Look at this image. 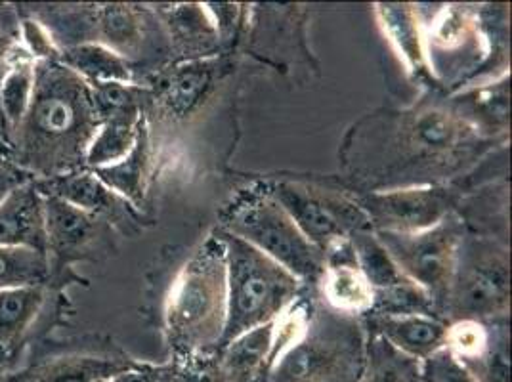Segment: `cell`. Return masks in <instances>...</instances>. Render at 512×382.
I'll use <instances>...</instances> for the list:
<instances>
[{
    "label": "cell",
    "instance_id": "obj_1",
    "mask_svg": "<svg viewBox=\"0 0 512 382\" xmlns=\"http://www.w3.org/2000/svg\"><path fill=\"white\" fill-rule=\"evenodd\" d=\"M430 90L406 109H379L348 130L342 167L356 193L449 184L480 163L495 146Z\"/></svg>",
    "mask_w": 512,
    "mask_h": 382
},
{
    "label": "cell",
    "instance_id": "obj_2",
    "mask_svg": "<svg viewBox=\"0 0 512 382\" xmlns=\"http://www.w3.org/2000/svg\"><path fill=\"white\" fill-rule=\"evenodd\" d=\"M35 71L29 111L6 142L8 163L39 182L85 169L86 149L100 127V117L90 85L58 60L37 64Z\"/></svg>",
    "mask_w": 512,
    "mask_h": 382
},
{
    "label": "cell",
    "instance_id": "obj_3",
    "mask_svg": "<svg viewBox=\"0 0 512 382\" xmlns=\"http://www.w3.org/2000/svg\"><path fill=\"white\" fill-rule=\"evenodd\" d=\"M228 308L224 245L216 232L195 245L174 270L161 310L172 358L218 350Z\"/></svg>",
    "mask_w": 512,
    "mask_h": 382
},
{
    "label": "cell",
    "instance_id": "obj_4",
    "mask_svg": "<svg viewBox=\"0 0 512 382\" xmlns=\"http://www.w3.org/2000/svg\"><path fill=\"white\" fill-rule=\"evenodd\" d=\"M367 333L360 318L316 302L295 342H291L260 382H358L365 367Z\"/></svg>",
    "mask_w": 512,
    "mask_h": 382
},
{
    "label": "cell",
    "instance_id": "obj_5",
    "mask_svg": "<svg viewBox=\"0 0 512 382\" xmlns=\"http://www.w3.org/2000/svg\"><path fill=\"white\" fill-rule=\"evenodd\" d=\"M214 232L224 245L228 279L226 323L218 344L222 348L243 333L278 319L299 297L304 285L251 243L220 226Z\"/></svg>",
    "mask_w": 512,
    "mask_h": 382
},
{
    "label": "cell",
    "instance_id": "obj_6",
    "mask_svg": "<svg viewBox=\"0 0 512 382\" xmlns=\"http://www.w3.org/2000/svg\"><path fill=\"white\" fill-rule=\"evenodd\" d=\"M220 220V228L276 260L302 285H318L325 256L300 232L295 220L279 205L264 182L235 195L232 203L222 209Z\"/></svg>",
    "mask_w": 512,
    "mask_h": 382
},
{
    "label": "cell",
    "instance_id": "obj_7",
    "mask_svg": "<svg viewBox=\"0 0 512 382\" xmlns=\"http://www.w3.org/2000/svg\"><path fill=\"white\" fill-rule=\"evenodd\" d=\"M511 260L509 243L465 232L449 283L444 321L509 318Z\"/></svg>",
    "mask_w": 512,
    "mask_h": 382
},
{
    "label": "cell",
    "instance_id": "obj_8",
    "mask_svg": "<svg viewBox=\"0 0 512 382\" xmlns=\"http://www.w3.org/2000/svg\"><path fill=\"white\" fill-rule=\"evenodd\" d=\"M264 186L321 253L358 230H371L352 188L310 178H268Z\"/></svg>",
    "mask_w": 512,
    "mask_h": 382
},
{
    "label": "cell",
    "instance_id": "obj_9",
    "mask_svg": "<svg viewBox=\"0 0 512 382\" xmlns=\"http://www.w3.org/2000/svg\"><path fill=\"white\" fill-rule=\"evenodd\" d=\"M467 232L461 216L449 214L434 228L417 234L375 232L400 272L425 289L432 298L438 316L444 319L449 283L453 276L457 251Z\"/></svg>",
    "mask_w": 512,
    "mask_h": 382
},
{
    "label": "cell",
    "instance_id": "obj_10",
    "mask_svg": "<svg viewBox=\"0 0 512 382\" xmlns=\"http://www.w3.org/2000/svg\"><path fill=\"white\" fill-rule=\"evenodd\" d=\"M461 193L451 184L358 193L373 232L417 234L455 213Z\"/></svg>",
    "mask_w": 512,
    "mask_h": 382
},
{
    "label": "cell",
    "instance_id": "obj_11",
    "mask_svg": "<svg viewBox=\"0 0 512 382\" xmlns=\"http://www.w3.org/2000/svg\"><path fill=\"white\" fill-rule=\"evenodd\" d=\"M446 348L480 382H509V318L448 323Z\"/></svg>",
    "mask_w": 512,
    "mask_h": 382
},
{
    "label": "cell",
    "instance_id": "obj_12",
    "mask_svg": "<svg viewBox=\"0 0 512 382\" xmlns=\"http://www.w3.org/2000/svg\"><path fill=\"white\" fill-rule=\"evenodd\" d=\"M35 186L43 195L64 199L65 203L100 218L109 226L113 224L125 234L132 235L142 230V218L136 207L119 193L109 190L92 170H75L52 180H39Z\"/></svg>",
    "mask_w": 512,
    "mask_h": 382
},
{
    "label": "cell",
    "instance_id": "obj_13",
    "mask_svg": "<svg viewBox=\"0 0 512 382\" xmlns=\"http://www.w3.org/2000/svg\"><path fill=\"white\" fill-rule=\"evenodd\" d=\"M323 256L325 268L316 285L318 298L339 314L365 318L373 306V289L356 262L350 239L333 243Z\"/></svg>",
    "mask_w": 512,
    "mask_h": 382
},
{
    "label": "cell",
    "instance_id": "obj_14",
    "mask_svg": "<svg viewBox=\"0 0 512 382\" xmlns=\"http://www.w3.org/2000/svg\"><path fill=\"white\" fill-rule=\"evenodd\" d=\"M220 69V56L172 65L161 75L159 86L151 88V104H159V109L172 121L188 119V115H193L211 96L214 85L218 83Z\"/></svg>",
    "mask_w": 512,
    "mask_h": 382
},
{
    "label": "cell",
    "instance_id": "obj_15",
    "mask_svg": "<svg viewBox=\"0 0 512 382\" xmlns=\"http://www.w3.org/2000/svg\"><path fill=\"white\" fill-rule=\"evenodd\" d=\"M363 327L398 354L423 361L446 346L448 323L432 316H365Z\"/></svg>",
    "mask_w": 512,
    "mask_h": 382
},
{
    "label": "cell",
    "instance_id": "obj_16",
    "mask_svg": "<svg viewBox=\"0 0 512 382\" xmlns=\"http://www.w3.org/2000/svg\"><path fill=\"white\" fill-rule=\"evenodd\" d=\"M0 247L46 253L44 195L29 180L0 203Z\"/></svg>",
    "mask_w": 512,
    "mask_h": 382
},
{
    "label": "cell",
    "instance_id": "obj_17",
    "mask_svg": "<svg viewBox=\"0 0 512 382\" xmlns=\"http://www.w3.org/2000/svg\"><path fill=\"white\" fill-rule=\"evenodd\" d=\"M44 220H46V256H56L60 264L79 258L98 239L104 224L100 218L83 213L64 199L44 195Z\"/></svg>",
    "mask_w": 512,
    "mask_h": 382
},
{
    "label": "cell",
    "instance_id": "obj_18",
    "mask_svg": "<svg viewBox=\"0 0 512 382\" xmlns=\"http://www.w3.org/2000/svg\"><path fill=\"white\" fill-rule=\"evenodd\" d=\"M375 14L386 41L394 48V52L406 67L407 75L421 83H434L428 71L423 23L419 18L417 6L400 2L377 4ZM432 86L436 88V85Z\"/></svg>",
    "mask_w": 512,
    "mask_h": 382
},
{
    "label": "cell",
    "instance_id": "obj_19",
    "mask_svg": "<svg viewBox=\"0 0 512 382\" xmlns=\"http://www.w3.org/2000/svg\"><path fill=\"white\" fill-rule=\"evenodd\" d=\"M148 10L130 4H107L94 10L92 31L94 43L104 44L123 56L127 62L140 60L150 44Z\"/></svg>",
    "mask_w": 512,
    "mask_h": 382
},
{
    "label": "cell",
    "instance_id": "obj_20",
    "mask_svg": "<svg viewBox=\"0 0 512 382\" xmlns=\"http://www.w3.org/2000/svg\"><path fill=\"white\" fill-rule=\"evenodd\" d=\"M167 39L172 50L180 52L186 60H203L218 56L222 43L213 20L203 4H178L167 10H159Z\"/></svg>",
    "mask_w": 512,
    "mask_h": 382
},
{
    "label": "cell",
    "instance_id": "obj_21",
    "mask_svg": "<svg viewBox=\"0 0 512 382\" xmlns=\"http://www.w3.org/2000/svg\"><path fill=\"white\" fill-rule=\"evenodd\" d=\"M146 115V107H128L102 117L100 127L86 149L85 169H106L123 161L134 148Z\"/></svg>",
    "mask_w": 512,
    "mask_h": 382
},
{
    "label": "cell",
    "instance_id": "obj_22",
    "mask_svg": "<svg viewBox=\"0 0 512 382\" xmlns=\"http://www.w3.org/2000/svg\"><path fill=\"white\" fill-rule=\"evenodd\" d=\"M276 335V319L218 348L228 382H260L266 375Z\"/></svg>",
    "mask_w": 512,
    "mask_h": 382
},
{
    "label": "cell",
    "instance_id": "obj_23",
    "mask_svg": "<svg viewBox=\"0 0 512 382\" xmlns=\"http://www.w3.org/2000/svg\"><path fill=\"white\" fill-rule=\"evenodd\" d=\"M58 62L81 77L86 85L134 83V65L104 44H69L62 48Z\"/></svg>",
    "mask_w": 512,
    "mask_h": 382
},
{
    "label": "cell",
    "instance_id": "obj_24",
    "mask_svg": "<svg viewBox=\"0 0 512 382\" xmlns=\"http://www.w3.org/2000/svg\"><path fill=\"white\" fill-rule=\"evenodd\" d=\"M150 159V121L146 115L140 125V130H138V140L127 157L123 161H119L117 165H111L106 169L92 170V172L106 184L109 190L119 193L121 197H125L136 207L138 201L144 197V184H146V176L150 169Z\"/></svg>",
    "mask_w": 512,
    "mask_h": 382
},
{
    "label": "cell",
    "instance_id": "obj_25",
    "mask_svg": "<svg viewBox=\"0 0 512 382\" xmlns=\"http://www.w3.org/2000/svg\"><path fill=\"white\" fill-rule=\"evenodd\" d=\"M44 302L43 285L0 291V346L18 344Z\"/></svg>",
    "mask_w": 512,
    "mask_h": 382
},
{
    "label": "cell",
    "instance_id": "obj_26",
    "mask_svg": "<svg viewBox=\"0 0 512 382\" xmlns=\"http://www.w3.org/2000/svg\"><path fill=\"white\" fill-rule=\"evenodd\" d=\"M356 262L373 291H383L407 279L373 230H358L348 237Z\"/></svg>",
    "mask_w": 512,
    "mask_h": 382
},
{
    "label": "cell",
    "instance_id": "obj_27",
    "mask_svg": "<svg viewBox=\"0 0 512 382\" xmlns=\"http://www.w3.org/2000/svg\"><path fill=\"white\" fill-rule=\"evenodd\" d=\"M35 67L37 64L31 58H25L10 69L0 85V117L6 128V136L20 127L29 111L37 79Z\"/></svg>",
    "mask_w": 512,
    "mask_h": 382
},
{
    "label": "cell",
    "instance_id": "obj_28",
    "mask_svg": "<svg viewBox=\"0 0 512 382\" xmlns=\"http://www.w3.org/2000/svg\"><path fill=\"white\" fill-rule=\"evenodd\" d=\"M365 333V367L358 382H417V361L398 354L367 329Z\"/></svg>",
    "mask_w": 512,
    "mask_h": 382
},
{
    "label": "cell",
    "instance_id": "obj_29",
    "mask_svg": "<svg viewBox=\"0 0 512 382\" xmlns=\"http://www.w3.org/2000/svg\"><path fill=\"white\" fill-rule=\"evenodd\" d=\"M134 361L127 358H77L54 363L29 382H107L127 371Z\"/></svg>",
    "mask_w": 512,
    "mask_h": 382
},
{
    "label": "cell",
    "instance_id": "obj_30",
    "mask_svg": "<svg viewBox=\"0 0 512 382\" xmlns=\"http://www.w3.org/2000/svg\"><path fill=\"white\" fill-rule=\"evenodd\" d=\"M367 316H432V318H440L427 291L421 289L411 279H404L402 283L383 289V291H373V306Z\"/></svg>",
    "mask_w": 512,
    "mask_h": 382
},
{
    "label": "cell",
    "instance_id": "obj_31",
    "mask_svg": "<svg viewBox=\"0 0 512 382\" xmlns=\"http://www.w3.org/2000/svg\"><path fill=\"white\" fill-rule=\"evenodd\" d=\"M50 276L48 256L33 249L0 247V291L14 287H37Z\"/></svg>",
    "mask_w": 512,
    "mask_h": 382
},
{
    "label": "cell",
    "instance_id": "obj_32",
    "mask_svg": "<svg viewBox=\"0 0 512 382\" xmlns=\"http://www.w3.org/2000/svg\"><path fill=\"white\" fill-rule=\"evenodd\" d=\"M161 367V382H228L218 350L195 352L184 358H172Z\"/></svg>",
    "mask_w": 512,
    "mask_h": 382
},
{
    "label": "cell",
    "instance_id": "obj_33",
    "mask_svg": "<svg viewBox=\"0 0 512 382\" xmlns=\"http://www.w3.org/2000/svg\"><path fill=\"white\" fill-rule=\"evenodd\" d=\"M18 41L22 44L25 54L35 62H56L60 58L62 46L52 35L50 27L35 18H25L18 27Z\"/></svg>",
    "mask_w": 512,
    "mask_h": 382
},
{
    "label": "cell",
    "instance_id": "obj_34",
    "mask_svg": "<svg viewBox=\"0 0 512 382\" xmlns=\"http://www.w3.org/2000/svg\"><path fill=\"white\" fill-rule=\"evenodd\" d=\"M417 381L480 382L461 361L449 352L446 346L417 363Z\"/></svg>",
    "mask_w": 512,
    "mask_h": 382
},
{
    "label": "cell",
    "instance_id": "obj_35",
    "mask_svg": "<svg viewBox=\"0 0 512 382\" xmlns=\"http://www.w3.org/2000/svg\"><path fill=\"white\" fill-rule=\"evenodd\" d=\"M507 157H509V148L507 144L499 146L497 149H493L490 155H486L484 159V172L480 174H493V172H499V174H507L509 167H507ZM482 180H478V176H469V174H461L459 178H455L453 182H449L455 190L461 193V197H465L470 191L478 190Z\"/></svg>",
    "mask_w": 512,
    "mask_h": 382
},
{
    "label": "cell",
    "instance_id": "obj_36",
    "mask_svg": "<svg viewBox=\"0 0 512 382\" xmlns=\"http://www.w3.org/2000/svg\"><path fill=\"white\" fill-rule=\"evenodd\" d=\"M25 58H29V56L25 54L18 37L0 31V85L6 79V75L10 73V69L14 65L20 64Z\"/></svg>",
    "mask_w": 512,
    "mask_h": 382
},
{
    "label": "cell",
    "instance_id": "obj_37",
    "mask_svg": "<svg viewBox=\"0 0 512 382\" xmlns=\"http://www.w3.org/2000/svg\"><path fill=\"white\" fill-rule=\"evenodd\" d=\"M29 180H31V178L25 176L22 170L16 169V167L10 165V163L0 161V203H2L12 191L16 190V188H20L22 184L29 182Z\"/></svg>",
    "mask_w": 512,
    "mask_h": 382
},
{
    "label": "cell",
    "instance_id": "obj_38",
    "mask_svg": "<svg viewBox=\"0 0 512 382\" xmlns=\"http://www.w3.org/2000/svg\"><path fill=\"white\" fill-rule=\"evenodd\" d=\"M6 140V128H4V123H2V117H0V144Z\"/></svg>",
    "mask_w": 512,
    "mask_h": 382
},
{
    "label": "cell",
    "instance_id": "obj_39",
    "mask_svg": "<svg viewBox=\"0 0 512 382\" xmlns=\"http://www.w3.org/2000/svg\"><path fill=\"white\" fill-rule=\"evenodd\" d=\"M0 382H18L16 379H12V377H8V375H4V373H0Z\"/></svg>",
    "mask_w": 512,
    "mask_h": 382
},
{
    "label": "cell",
    "instance_id": "obj_40",
    "mask_svg": "<svg viewBox=\"0 0 512 382\" xmlns=\"http://www.w3.org/2000/svg\"><path fill=\"white\" fill-rule=\"evenodd\" d=\"M417 382H419V381H417Z\"/></svg>",
    "mask_w": 512,
    "mask_h": 382
}]
</instances>
